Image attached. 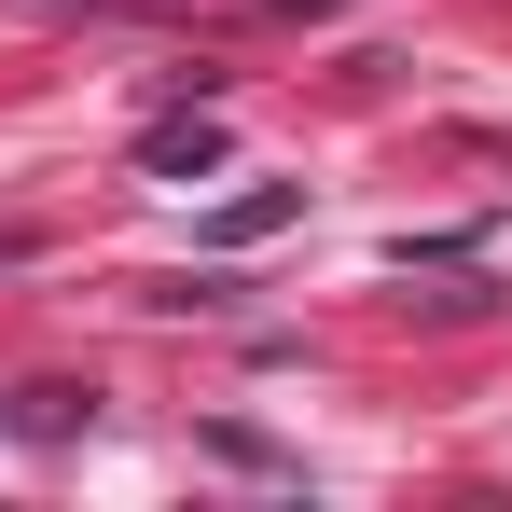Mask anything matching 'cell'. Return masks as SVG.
<instances>
[{
    "label": "cell",
    "mask_w": 512,
    "mask_h": 512,
    "mask_svg": "<svg viewBox=\"0 0 512 512\" xmlns=\"http://www.w3.org/2000/svg\"><path fill=\"white\" fill-rule=\"evenodd\" d=\"M139 167H153V180H222V125H208V97H194V111H167V125L139 139Z\"/></svg>",
    "instance_id": "1"
},
{
    "label": "cell",
    "mask_w": 512,
    "mask_h": 512,
    "mask_svg": "<svg viewBox=\"0 0 512 512\" xmlns=\"http://www.w3.org/2000/svg\"><path fill=\"white\" fill-rule=\"evenodd\" d=\"M277 222H305V180H263V194H222V208H208L222 250H250V236H277Z\"/></svg>",
    "instance_id": "2"
}]
</instances>
